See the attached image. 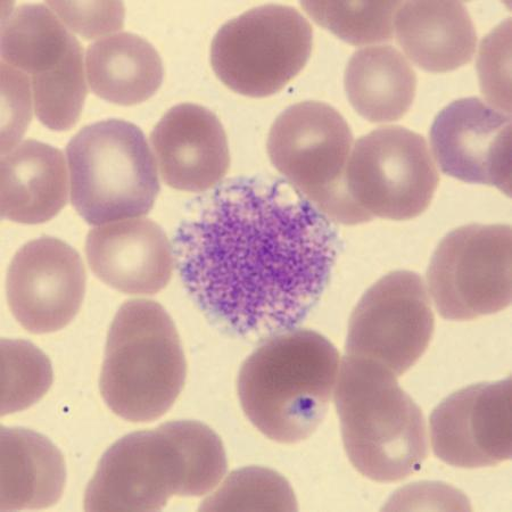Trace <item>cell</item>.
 Segmentation results:
<instances>
[{"instance_id": "1", "label": "cell", "mask_w": 512, "mask_h": 512, "mask_svg": "<svg viewBox=\"0 0 512 512\" xmlns=\"http://www.w3.org/2000/svg\"><path fill=\"white\" fill-rule=\"evenodd\" d=\"M341 242L324 213L282 179L242 177L196 198L173 239L181 280L230 334L264 340L316 308Z\"/></svg>"}, {"instance_id": "2", "label": "cell", "mask_w": 512, "mask_h": 512, "mask_svg": "<svg viewBox=\"0 0 512 512\" xmlns=\"http://www.w3.org/2000/svg\"><path fill=\"white\" fill-rule=\"evenodd\" d=\"M227 472L220 437L194 420L171 421L115 442L85 494L87 511H159L170 498L202 497Z\"/></svg>"}, {"instance_id": "3", "label": "cell", "mask_w": 512, "mask_h": 512, "mask_svg": "<svg viewBox=\"0 0 512 512\" xmlns=\"http://www.w3.org/2000/svg\"><path fill=\"white\" fill-rule=\"evenodd\" d=\"M340 366V353L325 336L297 329L271 336L238 375L245 415L268 439L300 443L325 419Z\"/></svg>"}, {"instance_id": "4", "label": "cell", "mask_w": 512, "mask_h": 512, "mask_svg": "<svg viewBox=\"0 0 512 512\" xmlns=\"http://www.w3.org/2000/svg\"><path fill=\"white\" fill-rule=\"evenodd\" d=\"M382 363L345 355L335 392L346 453L379 483L406 480L428 456L423 411Z\"/></svg>"}, {"instance_id": "5", "label": "cell", "mask_w": 512, "mask_h": 512, "mask_svg": "<svg viewBox=\"0 0 512 512\" xmlns=\"http://www.w3.org/2000/svg\"><path fill=\"white\" fill-rule=\"evenodd\" d=\"M186 376L183 345L162 305L123 304L107 336L99 382L107 407L131 423H151L175 404Z\"/></svg>"}, {"instance_id": "6", "label": "cell", "mask_w": 512, "mask_h": 512, "mask_svg": "<svg viewBox=\"0 0 512 512\" xmlns=\"http://www.w3.org/2000/svg\"><path fill=\"white\" fill-rule=\"evenodd\" d=\"M71 202L87 224L145 216L160 193L158 169L143 131L111 119L81 129L68 147Z\"/></svg>"}, {"instance_id": "7", "label": "cell", "mask_w": 512, "mask_h": 512, "mask_svg": "<svg viewBox=\"0 0 512 512\" xmlns=\"http://www.w3.org/2000/svg\"><path fill=\"white\" fill-rule=\"evenodd\" d=\"M353 150L348 122L334 107L303 102L288 107L268 138L271 163L297 192L332 221L368 222L352 201L346 171Z\"/></svg>"}, {"instance_id": "8", "label": "cell", "mask_w": 512, "mask_h": 512, "mask_svg": "<svg viewBox=\"0 0 512 512\" xmlns=\"http://www.w3.org/2000/svg\"><path fill=\"white\" fill-rule=\"evenodd\" d=\"M311 24L295 8L264 5L222 26L211 45L214 73L229 89L261 98L277 94L308 63Z\"/></svg>"}, {"instance_id": "9", "label": "cell", "mask_w": 512, "mask_h": 512, "mask_svg": "<svg viewBox=\"0 0 512 512\" xmlns=\"http://www.w3.org/2000/svg\"><path fill=\"white\" fill-rule=\"evenodd\" d=\"M439 181L424 137L402 127L361 137L346 171L350 197L368 221L417 218L431 204Z\"/></svg>"}, {"instance_id": "10", "label": "cell", "mask_w": 512, "mask_h": 512, "mask_svg": "<svg viewBox=\"0 0 512 512\" xmlns=\"http://www.w3.org/2000/svg\"><path fill=\"white\" fill-rule=\"evenodd\" d=\"M429 291L444 319L473 320L511 303V228L468 225L451 231L433 254Z\"/></svg>"}, {"instance_id": "11", "label": "cell", "mask_w": 512, "mask_h": 512, "mask_svg": "<svg viewBox=\"0 0 512 512\" xmlns=\"http://www.w3.org/2000/svg\"><path fill=\"white\" fill-rule=\"evenodd\" d=\"M434 327L424 280L415 272L394 271L371 286L354 309L346 355L382 363L400 377L423 357Z\"/></svg>"}, {"instance_id": "12", "label": "cell", "mask_w": 512, "mask_h": 512, "mask_svg": "<svg viewBox=\"0 0 512 512\" xmlns=\"http://www.w3.org/2000/svg\"><path fill=\"white\" fill-rule=\"evenodd\" d=\"M86 279L77 251L60 239L40 237L14 256L6 279L8 304L28 332H57L77 316Z\"/></svg>"}, {"instance_id": "13", "label": "cell", "mask_w": 512, "mask_h": 512, "mask_svg": "<svg viewBox=\"0 0 512 512\" xmlns=\"http://www.w3.org/2000/svg\"><path fill=\"white\" fill-rule=\"evenodd\" d=\"M431 144L445 175L511 193V114L478 97L458 99L433 122Z\"/></svg>"}, {"instance_id": "14", "label": "cell", "mask_w": 512, "mask_h": 512, "mask_svg": "<svg viewBox=\"0 0 512 512\" xmlns=\"http://www.w3.org/2000/svg\"><path fill=\"white\" fill-rule=\"evenodd\" d=\"M435 456L453 467H492L511 458V378L453 393L431 417Z\"/></svg>"}, {"instance_id": "15", "label": "cell", "mask_w": 512, "mask_h": 512, "mask_svg": "<svg viewBox=\"0 0 512 512\" xmlns=\"http://www.w3.org/2000/svg\"><path fill=\"white\" fill-rule=\"evenodd\" d=\"M151 144L164 183L178 191L203 193L227 175L226 131L201 105L172 107L152 131Z\"/></svg>"}, {"instance_id": "16", "label": "cell", "mask_w": 512, "mask_h": 512, "mask_svg": "<svg viewBox=\"0 0 512 512\" xmlns=\"http://www.w3.org/2000/svg\"><path fill=\"white\" fill-rule=\"evenodd\" d=\"M86 255L97 278L130 295L161 292L175 267V252L167 235L147 219L113 222L90 230Z\"/></svg>"}, {"instance_id": "17", "label": "cell", "mask_w": 512, "mask_h": 512, "mask_svg": "<svg viewBox=\"0 0 512 512\" xmlns=\"http://www.w3.org/2000/svg\"><path fill=\"white\" fill-rule=\"evenodd\" d=\"M68 196V171L57 148L29 139L3 154V219L44 224L60 213Z\"/></svg>"}, {"instance_id": "18", "label": "cell", "mask_w": 512, "mask_h": 512, "mask_svg": "<svg viewBox=\"0 0 512 512\" xmlns=\"http://www.w3.org/2000/svg\"><path fill=\"white\" fill-rule=\"evenodd\" d=\"M394 26L404 53L427 72L457 70L475 55V27L462 3H402Z\"/></svg>"}, {"instance_id": "19", "label": "cell", "mask_w": 512, "mask_h": 512, "mask_svg": "<svg viewBox=\"0 0 512 512\" xmlns=\"http://www.w3.org/2000/svg\"><path fill=\"white\" fill-rule=\"evenodd\" d=\"M2 59L38 82L59 77L84 60V49L51 8L24 4L3 20Z\"/></svg>"}, {"instance_id": "20", "label": "cell", "mask_w": 512, "mask_h": 512, "mask_svg": "<svg viewBox=\"0 0 512 512\" xmlns=\"http://www.w3.org/2000/svg\"><path fill=\"white\" fill-rule=\"evenodd\" d=\"M65 482L64 458L47 437L2 427L3 511L52 507L62 498Z\"/></svg>"}, {"instance_id": "21", "label": "cell", "mask_w": 512, "mask_h": 512, "mask_svg": "<svg viewBox=\"0 0 512 512\" xmlns=\"http://www.w3.org/2000/svg\"><path fill=\"white\" fill-rule=\"evenodd\" d=\"M87 78L93 93L122 106L143 103L162 85L164 69L156 49L134 33L120 32L87 49Z\"/></svg>"}, {"instance_id": "22", "label": "cell", "mask_w": 512, "mask_h": 512, "mask_svg": "<svg viewBox=\"0 0 512 512\" xmlns=\"http://www.w3.org/2000/svg\"><path fill=\"white\" fill-rule=\"evenodd\" d=\"M344 84L351 105L362 118L385 123L399 120L409 111L417 77L398 49L373 46L353 54Z\"/></svg>"}, {"instance_id": "23", "label": "cell", "mask_w": 512, "mask_h": 512, "mask_svg": "<svg viewBox=\"0 0 512 512\" xmlns=\"http://www.w3.org/2000/svg\"><path fill=\"white\" fill-rule=\"evenodd\" d=\"M400 2H304L313 21L354 46L392 40Z\"/></svg>"}, {"instance_id": "24", "label": "cell", "mask_w": 512, "mask_h": 512, "mask_svg": "<svg viewBox=\"0 0 512 512\" xmlns=\"http://www.w3.org/2000/svg\"><path fill=\"white\" fill-rule=\"evenodd\" d=\"M200 509L296 511L297 501L283 476L274 470L249 467L231 474Z\"/></svg>"}, {"instance_id": "25", "label": "cell", "mask_w": 512, "mask_h": 512, "mask_svg": "<svg viewBox=\"0 0 512 512\" xmlns=\"http://www.w3.org/2000/svg\"><path fill=\"white\" fill-rule=\"evenodd\" d=\"M2 416L37 403L53 384V369L35 345L18 340L2 341Z\"/></svg>"}, {"instance_id": "26", "label": "cell", "mask_w": 512, "mask_h": 512, "mask_svg": "<svg viewBox=\"0 0 512 512\" xmlns=\"http://www.w3.org/2000/svg\"><path fill=\"white\" fill-rule=\"evenodd\" d=\"M510 21L483 41L478 62L483 94L498 110L510 113Z\"/></svg>"}, {"instance_id": "27", "label": "cell", "mask_w": 512, "mask_h": 512, "mask_svg": "<svg viewBox=\"0 0 512 512\" xmlns=\"http://www.w3.org/2000/svg\"><path fill=\"white\" fill-rule=\"evenodd\" d=\"M47 6L86 39L109 35L125 24V6L119 2H48Z\"/></svg>"}, {"instance_id": "28", "label": "cell", "mask_w": 512, "mask_h": 512, "mask_svg": "<svg viewBox=\"0 0 512 512\" xmlns=\"http://www.w3.org/2000/svg\"><path fill=\"white\" fill-rule=\"evenodd\" d=\"M3 154L18 145L31 120L30 78L2 63Z\"/></svg>"}]
</instances>
